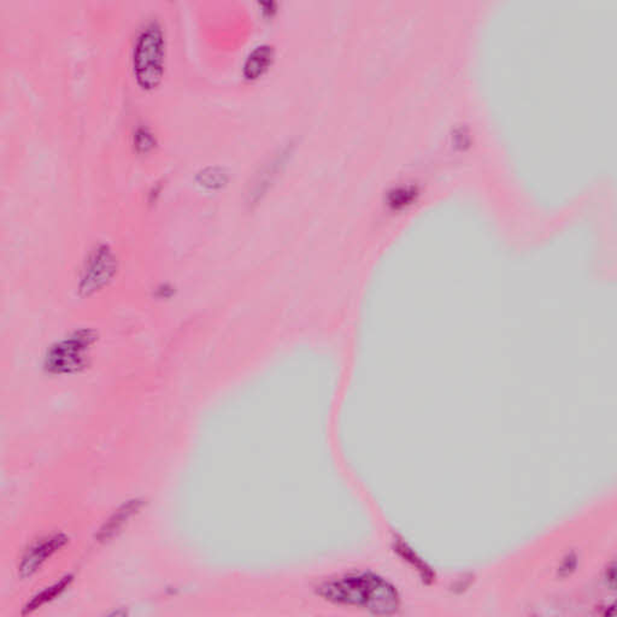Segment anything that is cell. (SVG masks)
<instances>
[{"instance_id": "obj_1", "label": "cell", "mask_w": 617, "mask_h": 617, "mask_svg": "<svg viewBox=\"0 0 617 617\" xmlns=\"http://www.w3.org/2000/svg\"><path fill=\"white\" fill-rule=\"evenodd\" d=\"M166 40L162 26L150 19L140 28L132 49V65L136 84L143 90H155L164 74Z\"/></svg>"}, {"instance_id": "obj_2", "label": "cell", "mask_w": 617, "mask_h": 617, "mask_svg": "<svg viewBox=\"0 0 617 617\" xmlns=\"http://www.w3.org/2000/svg\"><path fill=\"white\" fill-rule=\"evenodd\" d=\"M339 591L343 592L340 595L341 600L354 602L356 604H364L369 608L381 609L387 611L393 608L396 604V593L385 582L375 580L374 577H356L352 581L343 584Z\"/></svg>"}, {"instance_id": "obj_3", "label": "cell", "mask_w": 617, "mask_h": 617, "mask_svg": "<svg viewBox=\"0 0 617 617\" xmlns=\"http://www.w3.org/2000/svg\"><path fill=\"white\" fill-rule=\"evenodd\" d=\"M273 57L272 49L268 46H260L249 56L245 64V75L249 79H255L267 69L270 59Z\"/></svg>"}, {"instance_id": "obj_4", "label": "cell", "mask_w": 617, "mask_h": 617, "mask_svg": "<svg viewBox=\"0 0 617 617\" xmlns=\"http://www.w3.org/2000/svg\"><path fill=\"white\" fill-rule=\"evenodd\" d=\"M61 546V539L59 538H52L49 541L38 544L36 547H33L28 552L27 559H24V570L31 572L33 569H36L41 562L45 561L46 557H49L57 547Z\"/></svg>"}, {"instance_id": "obj_5", "label": "cell", "mask_w": 617, "mask_h": 617, "mask_svg": "<svg viewBox=\"0 0 617 617\" xmlns=\"http://www.w3.org/2000/svg\"><path fill=\"white\" fill-rule=\"evenodd\" d=\"M132 143L136 153L139 155H146L151 153L156 146V136L148 125H139L133 132Z\"/></svg>"}]
</instances>
